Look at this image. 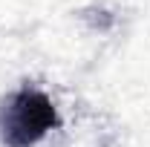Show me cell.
Returning a JSON list of instances; mask_svg holds the SVG:
<instances>
[{"mask_svg":"<svg viewBox=\"0 0 150 147\" xmlns=\"http://www.w3.org/2000/svg\"><path fill=\"white\" fill-rule=\"evenodd\" d=\"M58 127L55 104L40 90H18L0 110V139L9 147H32Z\"/></svg>","mask_w":150,"mask_h":147,"instance_id":"cell-1","label":"cell"}]
</instances>
